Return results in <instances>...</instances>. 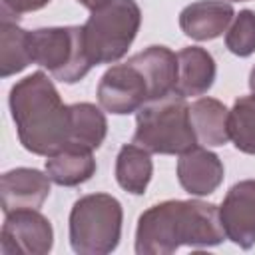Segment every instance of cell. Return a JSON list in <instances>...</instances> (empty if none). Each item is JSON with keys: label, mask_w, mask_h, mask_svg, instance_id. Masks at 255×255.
Returning <instances> with one entry per match:
<instances>
[{"label": "cell", "mask_w": 255, "mask_h": 255, "mask_svg": "<svg viewBox=\"0 0 255 255\" xmlns=\"http://www.w3.org/2000/svg\"><path fill=\"white\" fill-rule=\"evenodd\" d=\"M225 237L241 249L255 245V179H243L229 187L219 205Z\"/></svg>", "instance_id": "cell-9"}, {"label": "cell", "mask_w": 255, "mask_h": 255, "mask_svg": "<svg viewBox=\"0 0 255 255\" xmlns=\"http://www.w3.org/2000/svg\"><path fill=\"white\" fill-rule=\"evenodd\" d=\"M229 2H247V0H229Z\"/></svg>", "instance_id": "cell-25"}, {"label": "cell", "mask_w": 255, "mask_h": 255, "mask_svg": "<svg viewBox=\"0 0 255 255\" xmlns=\"http://www.w3.org/2000/svg\"><path fill=\"white\" fill-rule=\"evenodd\" d=\"M94 149L70 143L64 149L48 155L46 159V173L56 185L62 187H76L86 183L98 169L94 159Z\"/></svg>", "instance_id": "cell-16"}, {"label": "cell", "mask_w": 255, "mask_h": 255, "mask_svg": "<svg viewBox=\"0 0 255 255\" xmlns=\"http://www.w3.org/2000/svg\"><path fill=\"white\" fill-rule=\"evenodd\" d=\"M133 143L149 153L181 155L197 145L187 98L171 92L163 98L145 102L135 112Z\"/></svg>", "instance_id": "cell-3"}, {"label": "cell", "mask_w": 255, "mask_h": 255, "mask_svg": "<svg viewBox=\"0 0 255 255\" xmlns=\"http://www.w3.org/2000/svg\"><path fill=\"white\" fill-rule=\"evenodd\" d=\"M54 245V229L40 209H16L6 213L0 231L2 255H46Z\"/></svg>", "instance_id": "cell-7"}, {"label": "cell", "mask_w": 255, "mask_h": 255, "mask_svg": "<svg viewBox=\"0 0 255 255\" xmlns=\"http://www.w3.org/2000/svg\"><path fill=\"white\" fill-rule=\"evenodd\" d=\"M8 104L24 149L48 157L70 145V106L62 102V96L48 74L38 70L18 80L10 90Z\"/></svg>", "instance_id": "cell-2"}, {"label": "cell", "mask_w": 255, "mask_h": 255, "mask_svg": "<svg viewBox=\"0 0 255 255\" xmlns=\"http://www.w3.org/2000/svg\"><path fill=\"white\" fill-rule=\"evenodd\" d=\"M217 66L213 56L201 46H187L177 52V80L175 94L183 98L203 96L213 86Z\"/></svg>", "instance_id": "cell-13"}, {"label": "cell", "mask_w": 255, "mask_h": 255, "mask_svg": "<svg viewBox=\"0 0 255 255\" xmlns=\"http://www.w3.org/2000/svg\"><path fill=\"white\" fill-rule=\"evenodd\" d=\"M98 102L110 114L128 116L149 102V88L143 74L128 60L104 72L98 84Z\"/></svg>", "instance_id": "cell-8"}, {"label": "cell", "mask_w": 255, "mask_h": 255, "mask_svg": "<svg viewBox=\"0 0 255 255\" xmlns=\"http://www.w3.org/2000/svg\"><path fill=\"white\" fill-rule=\"evenodd\" d=\"M78 2H80V4L84 6V8H88V10L92 12V10H96V8H100L102 4H106L108 0H78Z\"/></svg>", "instance_id": "cell-23"}, {"label": "cell", "mask_w": 255, "mask_h": 255, "mask_svg": "<svg viewBox=\"0 0 255 255\" xmlns=\"http://www.w3.org/2000/svg\"><path fill=\"white\" fill-rule=\"evenodd\" d=\"M32 64L28 50V30L18 26V20L0 16V76L10 78Z\"/></svg>", "instance_id": "cell-18"}, {"label": "cell", "mask_w": 255, "mask_h": 255, "mask_svg": "<svg viewBox=\"0 0 255 255\" xmlns=\"http://www.w3.org/2000/svg\"><path fill=\"white\" fill-rule=\"evenodd\" d=\"M48 4L50 0H2V14H8L18 20L22 14L36 12Z\"/></svg>", "instance_id": "cell-22"}, {"label": "cell", "mask_w": 255, "mask_h": 255, "mask_svg": "<svg viewBox=\"0 0 255 255\" xmlns=\"http://www.w3.org/2000/svg\"><path fill=\"white\" fill-rule=\"evenodd\" d=\"M50 175L34 167H16L0 177V203L4 215L16 209H40L50 195Z\"/></svg>", "instance_id": "cell-10"}, {"label": "cell", "mask_w": 255, "mask_h": 255, "mask_svg": "<svg viewBox=\"0 0 255 255\" xmlns=\"http://www.w3.org/2000/svg\"><path fill=\"white\" fill-rule=\"evenodd\" d=\"M189 120L197 145L219 147L229 141V110L215 98H197L189 106Z\"/></svg>", "instance_id": "cell-15"}, {"label": "cell", "mask_w": 255, "mask_h": 255, "mask_svg": "<svg viewBox=\"0 0 255 255\" xmlns=\"http://www.w3.org/2000/svg\"><path fill=\"white\" fill-rule=\"evenodd\" d=\"M225 46L231 54L247 58L255 52V10H239L225 32Z\"/></svg>", "instance_id": "cell-21"}, {"label": "cell", "mask_w": 255, "mask_h": 255, "mask_svg": "<svg viewBox=\"0 0 255 255\" xmlns=\"http://www.w3.org/2000/svg\"><path fill=\"white\" fill-rule=\"evenodd\" d=\"M153 175L151 153L137 143L122 145L116 157V179L131 195H143Z\"/></svg>", "instance_id": "cell-17"}, {"label": "cell", "mask_w": 255, "mask_h": 255, "mask_svg": "<svg viewBox=\"0 0 255 255\" xmlns=\"http://www.w3.org/2000/svg\"><path fill=\"white\" fill-rule=\"evenodd\" d=\"M124 209L110 193L80 197L68 219L70 245L78 255H108L122 239Z\"/></svg>", "instance_id": "cell-4"}, {"label": "cell", "mask_w": 255, "mask_h": 255, "mask_svg": "<svg viewBox=\"0 0 255 255\" xmlns=\"http://www.w3.org/2000/svg\"><path fill=\"white\" fill-rule=\"evenodd\" d=\"M141 26V10L135 0H108L92 10L84 28V42L94 66L122 60Z\"/></svg>", "instance_id": "cell-5"}, {"label": "cell", "mask_w": 255, "mask_h": 255, "mask_svg": "<svg viewBox=\"0 0 255 255\" xmlns=\"http://www.w3.org/2000/svg\"><path fill=\"white\" fill-rule=\"evenodd\" d=\"M72 116V141L90 149H98L108 135L106 114L90 102H78L70 106Z\"/></svg>", "instance_id": "cell-19"}, {"label": "cell", "mask_w": 255, "mask_h": 255, "mask_svg": "<svg viewBox=\"0 0 255 255\" xmlns=\"http://www.w3.org/2000/svg\"><path fill=\"white\" fill-rule=\"evenodd\" d=\"M225 237L219 207L201 199H167L147 207L135 229L137 255H169L179 247H213Z\"/></svg>", "instance_id": "cell-1"}, {"label": "cell", "mask_w": 255, "mask_h": 255, "mask_svg": "<svg viewBox=\"0 0 255 255\" xmlns=\"http://www.w3.org/2000/svg\"><path fill=\"white\" fill-rule=\"evenodd\" d=\"M235 10L227 0H197L179 12L181 32L197 42L219 38L231 26Z\"/></svg>", "instance_id": "cell-12"}, {"label": "cell", "mask_w": 255, "mask_h": 255, "mask_svg": "<svg viewBox=\"0 0 255 255\" xmlns=\"http://www.w3.org/2000/svg\"><path fill=\"white\" fill-rule=\"evenodd\" d=\"M229 139L249 155H255V94L241 96L229 110Z\"/></svg>", "instance_id": "cell-20"}, {"label": "cell", "mask_w": 255, "mask_h": 255, "mask_svg": "<svg viewBox=\"0 0 255 255\" xmlns=\"http://www.w3.org/2000/svg\"><path fill=\"white\" fill-rule=\"evenodd\" d=\"M249 88H251V94H255V66L251 68V74H249Z\"/></svg>", "instance_id": "cell-24"}, {"label": "cell", "mask_w": 255, "mask_h": 255, "mask_svg": "<svg viewBox=\"0 0 255 255\" xmlns=\"http://www.w3.org/2000/svg\"><path fill=\"white\" fill-rule=\"evenodd\" d=\"M145 78L149 100L163 98L175 90L177 80V54L167 46H149L128 58Z\"/></svg>", "instance_id": "cell-14"}, {"label": "cell", "mask_w": 255, "mask_h": 255, "mask_svg": "<svg viewBox=\"0 0 255 255\" xmlns=\"http://www.w3.org/2000/svg\"><path fill=\"white\" fill-rule=\"evenodd\" d=\"M175 171L179 185L195 197L211 195L223 183L225 175V167L219 155L203 145H195L181 153Z\"/></svg>", "instance_id": "cell-11"}, {"label": "cell", "mask_w": 255, "mask_h": 255, "mask_svg": "<svg viewBox=\"0 0 255 255\" xmlns=\"http://www.w3.org/2000/svg\"><path fill=\"white\" fill-rule=\"evenodd\" d=\"M32 64L46 68L64 84L80 82L92 68L82 26H50L28 32Z\"/></svg>", "instance_id": "cell-6"}]
</instances>
